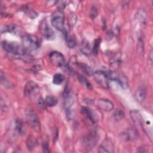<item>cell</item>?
<instances>
[{
    "label": "cell",
    "mask_w": 153,
    "mask_h": 153,
    "mask_svg": "<svg viewBox=\"0 0 153 153\" xmlns=\"http://www.w3.org/2000/svg\"><path fill=\"white\" fill-rule=\"evenodd\" d=\"M24 11L26 13V14L31 19H34L38 16V13L35 11L29 8H25Z\"/></svg>",
    "instance_id": "obj_28"
},
{
    "label": "cell",
    "mask_w": 153,
    "mask_h": 153,
    "mask_svg": "<svg viewBox=\"0 0 153 153\" xmlns=\"http://www.w3.org/2000/svg\"><path fill=\"white\" fill-rule=\"evenodd\" d=\"M65 79V77L63 74L60 73H57L54 75L52 82L54 84L60 85L64 81Z\"/></svg>",
    "instance_id": "obj_23"
},
{
    "label": "cell",
    "mask_w": 153,
    "mask_h": 153,
    "mask_svg": "<svg viewBox=\"0 0 153 153\" xmlns=\"http://www.w3.org/2000/svg\"><path fill=\"white\" fill-rule=\"evenodd\" d=\"M135 97L137 102H142L145 101L146 97V90L143 87L138 88L135 93Z\"/></svg>",
    "instance_id": "obj_16"
},
{
    "label": "cell",
    "mask_w": 153,
    "mask_h": 153,
    "mask_svg": "<svg viewBox=\"0 0 153 153\" xmlns=\"http://www.w3.org/2000/svg\"><path fill=\"white\" fill-rule=\"evenodd\" d=\"M120 59V55L119 54H117L115 57L111 59L110 60V65L111 67L114 69L118 68L121 63Z\"/></svg>",
    "instance_id": "obj_25"
},
{
    "label": "cell",
    "mask_w": 153,
    "mask_h": 153,
    "mask_svg": "<svg viewBox=\"0 0 153 153\" xmlns=\"http://www.w3.org/2000/svg\"><path fill=\"white\" fill-rule=\"evenodd\" d=\"M1 46L7 52L15 55L22 56L26 55L27 53L22 45H20L16 42L3 41L1 42Z\"/></svg>",
    "instance_id": "obj_2"
},
{
    "label": "cell",
    "mask_w": 153,
    "mask_h": 153,
    "mask_svg": "<svg viewBox=\"0 0 153 153\" xmlns=\"http://www.w3.org/2000/svg\"><path fill=\"white\" fill-rule=\"evenodd\" d=\"M0 80L1 84H2L5 87L7 88H12L14 87L13 84L7 79V78L5 76V74L2 71H1L0 74Z\"/></svg>",
    "instance_id": "obj_19"
},
{
    "label": "cell",
    "mask_w": 153,
    "mask_h": 153,
    "mask_svg": "<svg viewBox=\"0 0 153 153\" xmlns=\"http://www.w3.org/2000/svg\"><path fill=\"white\" fill-rule=\"evenodd\" d=\"M107 75L109 80H112L117 82L124 89L128 87V79L126 76L123 74H118L115 72L112 71H106Z\"/></svg>",
    "instance_id": "obj_6"
},
{
    "label": "cell",
    "mask_w": 153,
    "mask_h": 153,
    "mask_svg": "<svg viewBox=\"0 0 153 153\" xmlns=\"http://www.w3.org/2000/svg\"><path fill=\"white\" fill-rule=\"evenodd\" d=\"M130 117L133 122V123L135 124V126L138 127H142L143 126V118L137 110H133L131 111L130 112Z\"/></svg>",
    "instance_id": "obj_14"
},
{
    "label": "cell",
    "mask_w": 153,
    "mask_h": 153,
    "mask_svg": "<svg viewBox=\"0 0 153 153\" xmlns=\"http://www.w3.org/2000/svg\"><path fill=\"white\" fill-rule=\"evenodd\" d=\"M80 50L82 52V53L85 54V55L89 54L91 52V48L89 43L85 40L82 41L81 44Z\"/></svg>",
    "instance_id": "obj_22"
},
{
    "label": "cell",
    "mask_w": 153,
    "mask_h": 153,
    "mask_svg": "<svg viewBox=\"0 0 153 153\" xmlns=\"http://www.w3.org/2000/svg\"><path fill=\"white\" fill-rule=\"evenodd\" d=\"M42 151L44 152L47 153V152H50V150H49V147H48V144L47 142H43L42 144Z\"/></svg>",
    "instance_id": "obj_31"
},
{
    "label": "cell",
    "mask_w": 153,
    "mask_h": 153,
    "mask_svg": "<svg viewBox=\"0 0 153 153\" xmlns=\"http://www.w3.org/2000/svg\"><path fill=\"white\" fill-rule=\"evenodd\" d=\"M99 152H114V146L109 139H106L98 148Z\"/></svg>",
    "instance_id": "obj_11"
},
{
    "label": "cell",
    "mask_w": 153,
    "mask_h": 153,
    "mask_svg": "<svg viewBox=\"0 0 153 153\" xmlns=\"http://www.w3.org/2000/svg\"><path fill=\"white\" fill-rule=\"evenodd\" d=\"M52 26L57 30L63 32L65 28V18L62 12L58 11L54 13L51 17Z\"/></svg>",
    "instance_id": "obj_4"
},
{
    "label": "cell",
    "mask_w": 153,
    "mask_h": 153,
    "mask_svg": "<svg viewBox=\"0 0 153 153\" xmlns=\"http://www.w3.org/2000/svg\"><path fill=\"white\" fill-rule=\"evenodd\" d=\"M63 32L65 35V39H66V42L68 47L70 48H74L76 45V40H75V36L73 35H71L69 33V32L66 29L64 30Z\"/></svg>",
    "instance_id": "obj_15"
},
{
    "label": "cell",
    "mask_w": 153,
    "mask_h": 153,
    "mask_svg": "<svg viewBox=\"0 0 153 153\" xmlns=\"http://www.w3.org/2000/svg\"><path fill=\"white\" fill-rule=\"evenodd\" d=\"M98 108L104 111H111L114 109V104L107 99H100L97 102Z\"/></svg>",
    "instance_id": "obj_13"
},
{
    "label": "cell",
    "mask_w": 153,
    "mask_h": 153,
    "mask_svg": "<svg viewBox=\"0 0 153 153\" xmlns=\"http://www.w3.org/2000/svg\"><path fill=\"white\" fill-rule=\"evenodd\" d=\"M78 65L81 68V69L87 75H88V76L93 75V74H94L93 71L87 65H86L85 63H78Z\"/></svg>",
    "instance_id": "obj_21"
},
{
    "label": "cell",
    "mask_w": 153,
    "mask_h": 153,
    "mask_svg": "<svg viewBox=\"0 0 153 153\" xmlns=\"http://www.w3.org/2000/svg\"><path fill=\"white\" fill-rule=\"evenodd\" d=\"M100 42H101V39L99 38L95 39L94 43V45H93V52L94 54L97 53L98 50H99V46H100Z\"/></svg>",
    "instance_id": "obj_29"
},
{
    "label": "cell",
    "mask_w": 153,
    "mask_h": 153,
    "mask_svg": "<svg viewBox=\"0 0 153 153\" xmlns=\"http://www.w3.org/2000/svg\"><path fill=\"white\" fill-rule=\"evenodd\" d=\"M81 112L91 123H95L97 121L98 117L97 114L88 107L82 106L81 108Z\"/></svg>",
    "instance_id": "obj_12"
},
{
    "label": "cell",
    "mask_w": 153,
    "mask_h": 153,
    "mask_svg": "<svg viewBox=\"0 0 153 153\" xmlns=\"http://www.w3.org/2000/svg\"><path fill=\"white\" fill-rule=\"evenodd\" d=\"M125 135H126V139L130 140L136 139L138 136L137 132L133 128H129L128 130H127V131L125 133Z\"/></svg>",
    "instance_id": "obj_24"
},
{
    "label": "cell",
    "mask_w": 153,
    "mask_h": 153,
    "mask_svg": "<svg viewBox=\"0 0 153 153\" xmlns=\"http://www.w3.org/2000/svg\"><path fill=\"white\" fill-rule=\"evenodd\" d=\"M37 145L38 142L35 137L32 135H29L26 140V146L27 148V149L30 151H32L35 148Z\"/></svg>",
    "instance_id": "obj_17"
},
{
    "label": "cell",
    "mask_w": 153,
    "mask_h": 153,
    "mask_svg": "<svg viewBox=\"0 0 153 153\" xmlns=\"http://www.w3.org/2000/svg\"><path fill=\"white\" fill-rule=\"evenodd\" d=\"M78 79L79 81V82L81 83H82L83 85H84L88 89L91 90L93 88V86H92L91 84L83 75H82L81 74H78Z\"/></svg>",
    "instance_id": "obj_26"
},
{
    "label": "cell",
    "mask_w": 153,
    "mask_h": 153,
    "mask_svg": "<svg viewBox=\"0 0 153 153\" xmlns=\"http://www.w3.org/2000/svg\"><path fill=\"white\" fill-rule=\"evenodd\" d=\"M95 81L102 86L107 87L108 86V77L106 71H97L94 72L93 75Z\"/></svg>",
    "instance_id": "obj_10"
},
{
    "label": "cell",
    "mask_w": 153,
    "mask_h": 153,
    "mask_svg": "<svg viewBox=\"0 0 153 153\" xmlns=\"http://www.w3.org/2000/svg\"><path fill=\"white\" fill-rule=\"evenodd\" d=\"M97 15V10L96 7H93L90 11V17L93 19H94L95 17H96Z\"/></svg>",
    "instance_id": "obj_32"
},
{
    "label": "cell",
    "mask_w": 153,
    "mask_h": 153,
    "mask_svg": "<svg viewBox=\"0 0 153 153\" xmlns=\"http://www.w3.org/2000/svg\"><path fill=\"white\" fill-rule=\"evenodd\" d=\"M37 105L39 107V108H44L45 106V100L42 98V97H40L38 99V101H37Z\"/></svg>",
    "instance_id": "obj_30"
},
{
    "label": "cell",
    "mask_w": 153,
    "mask_h": 153,
    "mask_svg": "<svg viewBox=\"0 0 153 153\" xmlns=\"http://www.w3.org/2000/svg\"><path fill=\"white\" fill-rule=\"evenodd\" d=\"M39 87L33 81H29L26 82L24 88V94L28 98L36 97L39 93Z\"/></svg>",
    "instance_id": "obj_5"
},
{
    "label": "cell",
    "mask_w": 153,
    "mask_h": 153,
    "mask_svg": "<svg viewBox=\"0 0 153 153\" xmlns=\"http://www.w3.org/2000/svg\"><path fill=\"white\" fill-rule=\"evenodd\" d=\"M45 105L48 107L55 106L58 103V99L54 96H48L45 99Z\"/></svg>",
    "instance_id": "obj_20"
},
{
    "label": "cell",
    "mask_w": 153,
    "mask_h": 153,
    "mask_svg": "<svg viewBox=\"0 0 153 153\" xmlns=\"http://www.w3.org/2000/svg\"><path fill=\"white\" fill-rule=\"evenodd\" d=\"M49 57L51 63L56 67L63 66L65 64L64 56L60 52L54 51L50 53Z\"/></svg>",
    "instance_id": "obj_8"
},
{
    "label": "cell",
    "mask_w": 153,
    "mask_h": 153,
    "mask_svg": "<svg viewBox=\"0 0 153 153\" xmlns=\"http://www.w3.org/2000/svg\"><path fill=\"white\" fill-rule=\"evenodd\" d=\"M22 47L27 53L38 49L40 44L38 38L31 34L23 35L22 38Z\"/></svg>",
    "instance_id": "obj_1"
},
{
    "label": "cell",
    "mask_w": 153,
    "mask_h": 153,
    "mask_svg": "<svg viewBox=\"0 0 153 153\" xmlns=\"http://www.w3.org/2000/svg\"><path fill=\"white\" fill-rule=\"evenodd\" d=\"M114 118L115 121H118L121 120L124 117V112L120 109H117L113 114Z\"/></svg>",
    "instance_id": "obj_27"
},
{
    "label": "cell",
    "mask_w": 153,
    "mask_h": 153,
    "mask_svg": "<svg viewBox=\"0 0 153 153\" xmlns=\"http://www.w3.org/2000/svg\"><path fill=\"white\" fill-rule=\"evenodd\" d=\"M41 32L43 36L47 40H53L56 38L54 30L49 26L45 20L41 25Z\"/></svg>",
    "instance_id": "obj_9"
},
{
    "label": "cell",
    "mask_w": 153,
    "mask_h": 153,
    "mask_svg": "<svg viewBox=\"0 0 153 153\" xmlns=\"http://www.w3.org/2000/svg\"><path fill=\"white\" fill-rule=\"evenodd\" d=\"M15 127L16 130L18 132V133L21 135L23 136L26 133V129L23 124V122L20 119H17L15 123Z\"/></svg>",
    "instance_id": "obj_18"
},
{
    "label": "cell",
    "mask_w": 153,
    "mask_h": 153,
    "mask_svg": "<svg viewBox=\"0 0 153 153\" xmlns=\"http://www.w3.org/2000/svg\"><path fill=\"white\" fill-rule=\"evenodd\" d=\"M26 120L27 124L35 131L39 132L41 131V123L36 114L34 111L31 109H28L26 110Z\"/></svg>",
    "instance_id": "obj_3"
},
{
    "label": "cell",
    "mask_w": 153,
    "mask_h": 153,
    "mask_svg": "<svg viewBox=\"0 0 153 153\" xmlns=\"http://www.w3.org/2000/svg\"><path fill=\"white\" fill-rule=\"evenodd\" d=\"M97 142V136L96 133L91 131L84 139H83V144L86 149L91 150L94 146L96 145Z\"/></svg>",
    "instance_id": "obj_7"
}]
</instances>
